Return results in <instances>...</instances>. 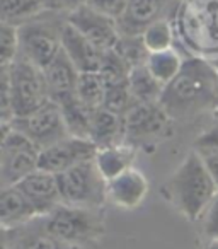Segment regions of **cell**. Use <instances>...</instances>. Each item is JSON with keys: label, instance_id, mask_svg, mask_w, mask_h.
Here are the masks:
<instances>
[{"label": "cell", "instance_id": "cell-23", "mask_svg": "<svg viewBox=\"0 0 218 249\" xmlns=\"http://www.w3.org/2000/svg\"><path fill=\"white\" fill-rule=\"evenodd\" d=\"M48 11L46 0H2L0 21L22 26Z\"/></svg>", "mask_w": 218, "mask_h": 249}, {"label": "cell", "instance_id": "cell-29", "mask_svg": "<svg viewBox=\"0 0 218 249\" xmlns=\"http://www.w3.org/2000/svg\"><path fill=\"white\" fill-rule=\"evenodd\" d=\"M21 53V41H19V26L0 24V69L11 67Z\"/></svg>", "mask_w": 218, "mask_h": 249}, {"label": "cell", "instance_id": "cell-15", "mask_svg": "<svg viewBox=\"0 0 218 249\" xmlns=\"http://www.w3.org/2000/svg\"><path fill=\"white\" fill-rule=\"evenodd\" d=\"M16 186L28 196V200L36 208L39 217L51 213L58 205H62L58 178L53 173H48V171H43L38 167Z\"/></svg>", "mask_w": 218, "mask_h": 249}, {"label": "cell", "instance_id": "cell-27", "mask_svg": "<svg viewBox=\"0 0 218 249\" xmlns=\"http://www.w3.org/2000/svg\"><path fill=\"white\" fill-rule=\"evenodd\" d=\"M140 36H142V41L149 53L164 52V50L174 48V43L177 39L172 21L155 22V24L149 26Z\"/></svg>", "mask_w": 218, "mask_h": 249}, {"label": "cell", "instance_id": "cell-30", "mask_svg": "<svg viewBox=\"0 0 218 249\" xmlns=\"http://www.w3.org/2000/svg\"><path fill=\"white\" fill-rule=\"evenodd\" d=\"M136 104L135 97H133L132 90H130L128 82L115 84V86H107L106 97H104V106L106 109L118 113L125 116L130 109Z\"/></svg>", "mask_w": 218, "mask_h": 249}, {"label": "cell", "instance_id": "cell-5", "mask_svg": "<svg viewBox=\"0 0 218 249\" xmlns=\"http://www.w3.org/2000/svg\"><path fill=\"white\" fill-rule=\"evenodd\" d=\"M62 203L80 208H102L107 201V181L96 162L85 160L56 174Z\"/></svg>", "mask_w": 218, "mask_h": 249}, {"label": "cell", "instance_id": "cell-8", "mask_svg": "<svg viewBox=\"0 0 218 249\" xmlns=\"http://www.w3.org/2000/svg\"><path fill=\"white\" fill-rule=\"evenodd\" d=\"M4 69L9 72V79H11L16 118L33 113L50 101L43 69L36 67L21 55L11 67H4Z\"/></svg>", "mask_w": 218, "mask_h": 249}, {"label": "cell", "instance_id": "cell-18", "mask_svg": "<svg viewBox=\"0 0 218 249\" xmlns=\"http://www.w3.org/2000/svg\"><path fill=\"white\" fill-rule=\"evenodd\" d=\"M43 72H45L50 99L58 103V101L75 94L80 72L63 50L55 56V60Z\"/></svg>", "mask_w": 218, "mask_h": 249}, {"label": "cell", "instance_id": "cell-13", "mask_svg": "<svg viewBox=\"0 0 218 249\" xmlns=\"http://www.w3.org/2000/svg\"><path fill=\"white\" fill-rule=\"evenodd\" d=\"M97 147L92 140L68 135L67 139L46 147L39 152L38 167L53 174H62L67 169L96 157Z\"/></svg>", "mask_w": 218, "mask_h": 249}, {"label": "cell", "instance_id": "cell-21", "mask_svg": "<svg viewBox=\"0 0 218 249\" xmlns=\"http://www.w3.org/2000/svg\"><path fill=\"white\" fill-rule=\"evenodd\" d=\"M135 157H136V147H133L128 142H123V143H116V145L97 149L94 162H96L97 169L102 174L104 179L109 181L113 178L119 176L121 173H125L126 169L133 167Z\"/></svg>", "mask_w": 218, "mask_h": 249}, {"label": "cell", "instance_id": "cell-35", "mask_svg": "<svg viewBox=\"0 0 218 249\" xmlns=\"http://www.w3.org/2000/svg\"><path fill=\"white\" fill-rule=\"evenodd\" d=\"M50 11L62 12V14H68L70 11H73L79 5L85 4V0H46Z\"/></svg>", "mask_w": 218, "mask_h": 249}, {"label": "cell", "instance_id": "cell-9", "mask_svg": "<svg viewBox=\"0 0 218 249\" xmlns=\"http://www.w3.org/2000/svg\"><path fill=\"white\" fill-rule=\"evenodd\" d=\"M172 121L160 103H136L125 114L126 142L136 149L159 142L170 135Z\"/></svg>", "mask_w": 218, "mask_h": 249}, {"label": "cell", "instance_id": "cell-34", "mask_svg": "<svg viewBox=\"0 0 218 249\" xmlns=\"http://www.w3.org/2000/svg\"><path fill=\"white\" fill-rule=\"evenodd\" d=\"M194 147L196 149H200V147H213V149H218V118L194 140Z\"/></svg>", "mask_w": 218, "mask_h": 249}, {"label": "cell", "instance_id": "cell-7", "mask_svg": "<svg viewBox=\"0 0 218 249\" xmlns=\"http://www.w3.org/2000/svg\"><path fill=\"white\" fill-rule=\"evenodd\" d=\"M41 150L12 124L2 126L0 145V184L11 188L38 169Z\"/></svg>", "mask_w": 218, "mask_h": 249}, {"label": "cell", "instance_id": "cell-31", "mask_svg": "<svg viewBox=\"0 0 218 249\" xmlns=\"http://www.w3.org/2000/svg\"><path fill=\"white\" fill-rule=\"evenodd\" d=\"M126 2L128 0H85V5L118 21L123 16V12H125Z\"/></svg>", "mask_w": 218, "mask_h": 249}, {"label": "cell", "instance_id": "cell-11", "mask_svg": "<svg viewBox=\"0 0 218 249\" xmlns=\"http://www.w3.org/2000/svg\"><path fill=\"white\" fill-rule=\"evenodd\" d=\"M184 0H128L118 19L121 36H140L159 21H174Z\"/></svg>", "mask_w": 218, "mask_h": 249}, {"label": "cell", "instance_id": "cell-12", "mask_svg": "<svg viewBox=\"0 0 218 249\" xmlns=\"http://www.w3.org/2000/svg\"><path fill=\"white\" fill-rule=\"evenodd\" d=\"M67 22L79 29L90 43L97 46L101 52H109L118 46L121 33L118 21L102 12L94 11L92 7L82 4L67 14Z\"/></svg>", "mask_w": 218, "mask_h": 249}, {"label": "cell", "instance_id": "cell-32", "mask_svg": "<svg viewBox=\"0 0 218 249\" xmlns=\"http://www.w3.org/2000/svg\"><path fill=\"white\" fill-rule=\"evenodd\" d=\"M203 232L206 237H218V193L213 196L210 205L204 210L203 217Z\"/></svg>", "mask_w": 218, "mask_h": 249}, {"label": "cell", "instance_id": "cell-33", "mask_svg": "<svg viewBox=\"0 0 218 249\" xmlns=\"http://www.w3.org/2000/svg\"><path fill=\"white\" fill-rule=\"evenodd\" d=\"M194 149H196V147H194ZM196 150L200 152L208 173L213 178L215 184H217V188H218V149H213V147H200V149H196Z\"/></svg>", "mask_w": 218, "mask_h": 249}, {"label": "cell", "instance_id": "cell-2", "mask_svg": "<svg viewBox=\"0 0 218 249\" xmlns=\"http://www.w3.org/2000/svg\"><path fill=\"white\" fill-rule=\"evenodd\" d=\"M162 193L183 217L196 222L201 220L206 207L218 193V188L200 152L193 149L170 174L166 186L162 188Z\"/></svg>", "mask_w": 218, "mask_h": 249}, {"label": "cell", "instance_id": "cell-16", "mask_svg": "<svg viewBox=\"0 0 218 249\" xmlns=\"http://www.w3.org/2000/svg\"><path fill=\"white\" fill-rule=\"evenodd\" d=\"M62 50L79 69V72H99L101 62L106 53L101 52L70 22H65L62 29Z\"/></svg>", "mask_w": 218, "mask_h": 249}, {"label": "cell", "instance_id": "cell-22", "mask_svg": "<svg viewBox=\"0 0 218 249\" xmlns=\"http://www.w3.org/2000/svg\"><path fill=\"white\" fill-rule=\"evenodd\" d=\"M58 104L62 109L63 120H65L67 130H68V135L79 137V139H89L92 118L96 111L87 107L75 94L58 101Z\"/></svg>", "mask_w": 218, "mask_h": 249}, {"label": "cell", "instance_id": "cell-3", "mask_svg": "<svg viewBox=\"0 0 218 249\" xmlns=\"http://www.w3.org/2000/svg\"><path fill=\"white\" fill-rule=\"evenodd\" d=\"M172 22L187 56L218 58V0H184Z\"/></svg>", "mask_w": 218, "mask_h": 249}, {"label": "cell", "instance_id": "cell-26", "mask_svg": "<svg viewBox=\"0 0 218 249\" xmlns=\"http://www.w3.org/2000/svg\"><path fill=\"white\" fill-rule=\"evenodd\" d=\"M106 82L99 72H80L79 82H77L75 96L85 104L87 107L97 111L104 106L106 97Z\"/></svg>", "mask_w": 218, "mask_h": 249}, {"label": "cell", "instance_id": "cell-17", "mask_svg": "<svg viewBox=\"0 0 218 249\" xmlns=\"http://www.w3.org/2000/svg\"><path fill=\"white\" fill-rule=\"evenodd\" d=\"M39 218L36 208L17 186L2 188L0 193V222L4 231L24 227Z\"/></svg>", "mask_w": 218, "mask_h": 249}, {"label": "cell", "instance_id": "cell-4", "mask_svg": "<svg viewBox=\"0 0 218 249\" xmlns=\"http://www.w3.org/2000/svg\"><path fill=\"white\" fill-rule=\"evenodd\" d=\"M65 22L67 14L48 9L36 19L19 26V55L45 70L62 52V29Z\"/></svg>", "mask_w": 218, "mask_h": 249}, {"label": "cell", "instance_id": "cell-20", "mask_svg": "<svg viewBox=\"0 0 218 249\" xmlns=\"http://www.w3.org/2000/svg\"><path fill=\"white\" fill-rule=\"evenodd\" d=\"M89 139L96 143L97 149L126 142L125 116L113 113V111L106 109V107L97 109L92 118Z\"/></svg>", "mask_w": 218, "mask_h": 249}, {"label": "cell", "instance_id": "cell-6", "mask_svg": "<svg viewBox=\"0 0 218 249\" xmlns=\"http://www.w3.org/2000/svg\"><path fill=\"white\" fill-rule=\"evenodd\" d=\"M101 208H80L58 205L51 213L41 217V224L48 234L68 244H87L102 232Z\"/></svg>", "mask_w": 218, "mask_h": 249}, {"label": "cell", "instance_id": "cell-10", "mask_svg": "<svg viewBox=\"0 0 218 249\" xmlns=\"http://www.w3.org/2000/svg\"><path fill=\"white\" fill-rule=\"evenodd\" d=\"M11 124L16 130L24 133L39 150L68 137L60 104L53 99H50L33 113L14 118Z\"/></svg>", "mask_w": 218, "mask_h": 249}, {"label": "cell", "instance_id": "cell-37", "mask_svg": "<svg viewBox=\"0 0 218 249\" xmlns=\"http://www.w3.org/2000/svg\"><path fill=\"white\" fill-rule=\"evenodd\" d=\"M213 114H215V118H218V103H217V106H215V109H213Z\"/></svg>", "mask_w": 218, "mask_h": 249}, {"label": "cell", "instance_id": "cell-1", "mask_svg": "<svg viewBox=\"0 0 218 249\" xmlns=\"http://www.w3.org/2000/svg\"><path fill=\"white\" fill-rule=\"evenodd\" d=\"M159 103L174 121L213 111L218 103V70L210 60L186 56L181 72L164 87Z\"/></svg>", "mask_w": 218, "mask_h": 249}, {"label": "cell", "instance_id": "cell-14", "mask_svg": "<svg viewBox=\"0 0 218 249\" xmlns=\"http://www.w3.org/2000/svg\"><path fill=\"white\" fill-rule=\"evenodd\" d=\"M149 195V179L135 166L107 181V201L121 210H135Z\"/></svg>", "mask_w": 218, "mask_h": 249}, {"label": "cell", "instance_id": "cell-36", "mask_svg": "<svg viewBox=\"0 0 218 249\" xmlns=\"http://www.w3.org/2000/svg\"><path fill=\"white\" fill-rule=\"evenodd\" d=\"M203 249H218V237H208Z\"/></svg>", "mask_w": 218, "mask_h": 249}, {"label": "cell", "instance_id": "cell-25", "mask_svg": "<svg viewBox=\"0 0 218 249\" xmlns=\"http://www.w3.org/2000/svg\"><path fill=\"white\" fill-rule=\"evenodd\" d=\"M128 86L136 103H159L164 92V86L150 73L147 65L132 69Z\"/></svg>", "mask_w": 218, "mask_h": 249}, {"label": "cell", "instance_id": "cell-19", "mask_svg": "<svg viewBox=\"0 0 218 249\" xmlns=\"http://www.w3.org/2000/svg\"><path fill=\"white\" fill-rule=\"evenodd\" d=\"M34 222V220H33ZM33 222L24 227L14 229V231H4L11 232L12 244L4 241V249H82L84 244H68V242L58 241L51 234L45 231V227L36 225L33 227Z\"/></svg>", "mask_w": 218, "mask_h": 249}, {"label": "cell", "instance_id": "cell-24", "mask_svg": "<svg viewBox=\"0 0 218 249\" xmlns=\"http://www.w3.org/2000/svg\"><path fill=\"white\" fill-rule=\"evenodd\" d=\"M184 60L186 58L174 46V48L164 50V52L150 53L145 65L150 70V73L166 87L181 72V69L184 65Z\"/></svg>", "mask_w": 218, "mask_h": 249}, {"label": "cell", "instance_id": "cell-28", "mask_svg": "<svg viewBox=\"0 0 218 249\" xmlns=\"http://www.w3.org/2000/svg\"><path fill=\"white\" fill-rule=\"evenodd\" d=\"M130 72H132V67L126 63V60L116 50H109V52L104 53L99 73L106 82V86L128 82Z\"/></svg>", "mask_w": 218, "mask_h": 249}]
</instances>
